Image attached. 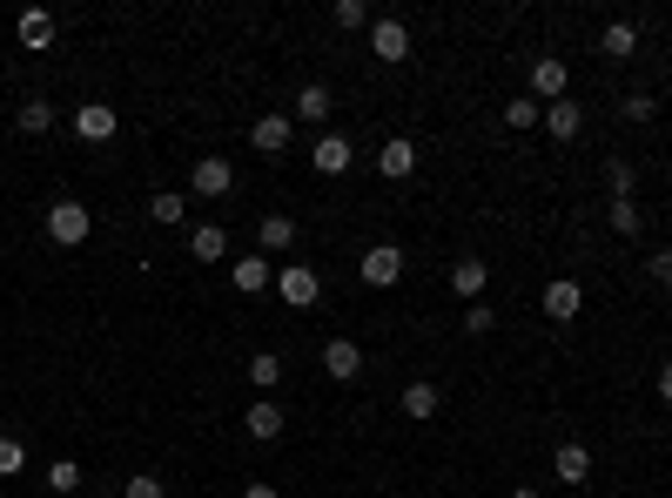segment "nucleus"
I'll list each match as a JSON object with an SVG mask.
<instances>
[{
    "instance_id": "nucleus-1",
    "label": "nucleus",
    "mask_w": 672,
    "mask_h": 498,
    "mask_svg": "<svg viewBox=\"0 0 672 498\" xmlns=\"http://www.w3.org/2000/svg\"><path fill=\"white\" fill-rule=\"evenodd\" d=\"M88 229H95L88 203H74V196L48 203V243H61V250H82V243H88Z\"/></svg>"
},
{
    "instance_id": "nucleus-2",
    "label": "nucleus",
    "mask_w": 672,
    "mask_h": 498,
    "mask_svg": "<svg viewBox=\"0 0 672 498\" xmlns=\"http://www.w3.org/2000/svg\"><path fill=\"white\" fill-rule=\"evenodd\" d=\"M276 296H283L290 311H316V296H323V277H316L309 263H283V270H276Z\"/></svg>"
},
{
    "instance_id": "nucleus-3",
    "label": "nucleus",
    "mask_w": 672,
    "mask_h": 498,
    "mask_svg": "<svg viewBox=\"0 0 672 498\" xmlns=\"http://www.w3.org/2000/svg\"><path fill=\"white\" fill-rule=\"evenodd\" d=\"M357 277H364L370 290H398V283H404V250H398V243H370L364 263H357Z\"/></svg>"
},
{
    "instance_id": "nucleus-4",
    "label": "nucleus",
    "mask_w": 672,
    "mask_h": 498,
    "mask_svg": "<svg viewBox=\"0 0 672 498\" xmlns=\"http://www.w3.org/2000/svg\"><path fill=\"white\" fill-rule=\"evenodd\" d=\"M68 122H74V135H82V142H114V135H122V108H108V101H82V108L68 114Z\"/></svg>"
},
{
    "instance_id": "nucleus-5",
    "label": "nucleus",
    "mask_w": 672,
    "mask_h": 498,
    "mask_svg": "<svg viewBox=\"0 0 672 498\" xmlns=\"http://www.w3.org/2000/svg\"><path fill=\"white\" fill-rule=\"evenodd\" d=\"M565 88H572V68H565L559 54H538V61H532V101L551 108V101H565Z\"/></svg>"
},
{
    "instance_id": "nucleus-6",
    "label": "nucleus",
    "mask_w": 672,
    "mask_h": 498,
    "mask_svg": "<svg viewBox=\"0 0 672 498\" xmlns=\"http://www.w3.org/2000/svg\"><path fill=\"white\" fill-rule=\"evenodd\" d=\"M290 142H296V122H290L283 108H269V114H256V129H249V148H256V156H283Z\"/></svg>"
},
{
    "instance_id": "nucleus-7",
    "label": "nucleus",
    "mask_w": 672,
    "mask_h": 498,
    "mask_svg": "<svg viewBox=\"0 0 672 498\" xmlns=\"http://www.w3.org/2000/svg\"><path fill=\"white\" fill-rule=\"evenodd\" d=\"M309 169L316 175H350V169H357V148H350V135H316V148H309Z\"/></svg>"
},
{
    "instance_id": "nucleus-8",
    "label": "nucleus",
    "mask_w": 672,
    "mask_h": 498,
    "mask_svg": "<svg viewBox=\"0 0 672 498\" xmlns=\"http://www.w3.org/2000/svg\"><path fill=\"white\" fill-rule=\"evenodd\" d=\"M188 189H195L203 203H222L229 189H235V169H229V156H203V162L188 169Z\"/></svg>"
},
{
    "instance_id": "nucleus-9",
    "label": "nucleus",
    "mask_w": 672,
    "mask_h": 498,
    "mask_svg": "<svg viewBox=\"0 0 672 498\" xmlns=\"http://www.w3.org/2000/svg\"><path fill=\"white\" fill-rule=\"evenodd\" d=\"M229 283L243 290V296H262V290H276V263H269L262 250H249V256L229 263Z\"/></svg>"
},
{
    "instance_id": "nucleus-10",
    "label": "nucleus",
    "mask_w": 672,
    "mask_h": 498,
    "mask_svg": "<svg viewBox=\"0 0 672 498\" xmlns=\"http://www.w3.org/2000/svg\"><path fill=\"white\" fill-rule=\"evenodd\" d=\"M323 371L337 377V385H357V377H364V343L357 337H330L323 343Z\"/></svg>"
},
{
    "instance_id": "nucleus-11",
    "label": "nucleus",
    "mask_w": 672,
    "mask_h": 498,
    "mask_svg": "<svg viewBox=\"0 0 672 498\" xmlns=\"http://www.w3.org/2000/svg\"><path fill=\"white\" fill-rule=\"evenodd\" d=\"M370 54H377V61H390V68L411 61V27H404V21H390V14H383V21H370Z\"/></svg>"
},
{
    "instance_id": "nucleus-12",
    "label": "nucleus",
    "mask_w": 672,
    "mask_h": 498,
    "mask_svg": "<svg viewBox=\"0 0 672 498\" xmlns=\"http://www.w3.org/2000/svg\"><path fill=\"white\" fill-rule=\"evenodd\" d=\"M330 114H337V95L323 82H303L296 88V108H290V122H309V129H330Z\"/></svg>"
},
{
    "instance_id": "nucleus-13",
    "label": "nucleus",
    "mask_w": 672,
    "mask_h": 498,
    "mask_svg": "<svg viewBox=\"0 0 672 498\" xmlns=\"http://www.w3.org/2000/svg\"><path fill=\"white\" fill-rule=\"evenodd\" d=\"M377 175H383V182H411V175H417V142H411V135H390V142L377 148Z\"/></svg>"
},
{
    "instance_id": "nucleus-14",
    "label": "nucleus",
    "mask_w": 672,
    "mask_h": 498,
    "mask_svg": "<svg viewBox=\"0 0 672 498\" xmlns=\"http://www.w3.org/2000/svg\"><path fill=\"white\" fill-rule=\"evenodd\" d=\"M538 303H545V317H551V324H578V311H585V290H578L572 277H551Z\"/></svg>"
},
{
    "instance_id": "nucleus-15",
    "label": "nucleus",
    "mask_w": 672,
    "mask_h": 498,
    "mask_svg": "<svg viewBox=\"0 0 672 498\" xmlns=\"http://www.w3.org/2000/svg\"><path fill=\"white\" fill-rule=\"evenodd\" d=\"M485 283H491V263H485V256H457V263H451V290H457L464 303H485Z\"/></svg>"
},
{
    "instance_id": "nucleus-16",
    "label": "nucleus",
    "mask_w": 672,
    "mask_h": 498,
    "mask_svg": "<svg viewBox=\"0 0 672 498\" xmlns=\"http://www.w3.org/2000/svg\"><path fill=\"white\" fill-rule=\"evenodd\" d=\"M243 432H249L256 445H276V438H283V404H276V398H256V404L243 411Z\"/></svg>"
},
{
    "instance_id": "nucleus-17",
    "label": "nucleus",
    "mask_w": 672,
    "mask_h": 498,
    "mask_svg": "<svg viewBox=\"0 0 672 498\" xmlns=\"http://www.w3.org/2000/svg\"><path fill=\"white\" fill-rule=\"evenodd\" d=\"M551 478H559V485H585L591 478V451L578 438H565L559 451H551Z\"/></svg>"
},
{
    "instance_id": "nucleus-18",
    "label": "nucleus",
    "mask_w": 672,
    "mask_h": 498,
    "mask_svg": "<svg viewBox=\"0 0 672 498\" xmlns=\"http://www.w3.org/2000/svg\"><path fill=\"white\" fill-rule=\"evenodd\" d=\"M438 411H444V385H430V377H411V385H404V417L430 425Z\"/></svg>"
},
{
    "instance_id": "nucleus-19",
    "label": "nucleus",
    "mask_w": 672,
    "mask_h": 498,
    "mask_svg": "<svg viewBox=\"0 0 672 498\" xmlns=\"http://www.w3.org/2000/svg\"><path fill=\"white\" fill-rule=\"evenodd\" d=\"M538 129H551V142H578V135H585V108L565 95V101H551V108H545V122H538Z\"/></svg>"
},
{
    "instance_id": "nucleus-20",
    "label": "nucleus",
    "mask_w": 672,
    "mask_h": 498,
    "mask_svg": "<svg viewBox=\"0 0 672 498\" xmlns=\"http://www.w3.org/2000/svg\"><path fill=\"white\" fill-rule=\"evenodd\" d=\"M14 41H21L27 54H41V48L54 41V14H48V8H27V14L14 21Z\"/></svg>"
},
{
    "instance_id": "nucleus-21",
    "label": "nucleus",
    "mask_w": 672,
    "mask_h": 498,
    "mask_svg": "<svg viewBox=\"0 0 672 498\" xmlns=\"http://www.w3.org/2000/svg\"><path fill=\"white\" fill-rule=\"evenodd\" d=\"M188 256H195V263H222V256H229V229H222V222H195V229H188Z\"/></svg>"
},
{
    "instance_id": "nucleus-22",
    "label": "nucleus",
    "mask_w": 672,
    "mask_h": 498,
    "mask_svg": "<svg viewBox=\"0 0 672 498\" xmlns=\"http://www.w3.org/2000/svg\"><path fill=\"white\" fill-rule=\"evenodd\" d=\"M14 129H21L27 142H34V135H48V129H54V101H48V95H27V101L14 108Z\"/></svg>"
},
{
    "instance_id": "nucleus-23",
    "label": "nucleus",
    "mask_w": 672,
    "mask_h": 498,
    "mask_svg": "<svg viewBox=\"0 0 672 498\" xmlns=\"http://www.w3.org/2000/svg\"><path fill=\"white\" fill-rule=\"evenodd\" d=\"M290 243H296V216H262L256 222V250L262 256H283Z\"/></svg>"
},
{
    "instance_id": "nucleus-24",
    "label": "nucleus",
    "mask_w": 672,
    "mask_h": 498,
    "mask_svg": "<svg viewBox=\"0 0 672 498\" xmlns=\"http://www.w3.org/2000/svg\"><path fill=\"white\" fill-rule=\"evenodd\" d=\"M632 48H639V27H632V21H606L599 54H606V61H632Z\"/></svg>"
},
{
    "instance_id": "nucleus-25",
    "label": "nucleus",
    "mask_w": 672,
    "mask_h": 498,
    "mask_svg": "<svg viewBox=\"0 0 672 498\" xmlns=\"http://www.w3.org/2000/svg\"><path fill=\"white\" fill-rule=\"evenodd\" d=\"M148 222L182 229V222H188V196H182V189H162V196H148Z\"/></svg>"
},
{
    "instance_id": "nucleus-26",
    "label": "nucleus",
    "mask_w": 672,
    "mask_h": 498,
    "mask_svg": "<svg viewBox=\"0 0 672 498\" xmlns=\"http://www.w3.org/2000/svg\"><path fill=\"white\" fill-rule=\"evenodd\" d=\"M243 377H249V385H256V391H262V398H269V391H276V385H283V357H276V351H256V357H249V371H243Z\"/></svg>"
},
{
    "instance_id": "nucleus-27",
    "label": "nucleus",
    "mask_w": 672,
    "mask_h": 498,
    "mask_svg": "<svg viewBox=\"0 0 672 498\" xmlns=\"http://www.w3.org/2000/svg\"><path fill=\"white\" fill-rule=\"evenodd\" d=\"M21 472H27V438L0 432V478H21Z\"/></svg>"
},
{
    "instance_id": "nucleus-28",
    "label": "nucleus",
    "mask_w": 672,
    "mask_h": 498,
    "mask_svg": "<svg viewBox=\"0 0 672 498\" xmlns=\"http://www.w3.org/2000/svg\"><path fill=\"white\" fill-rule=\"evenodd\" d=\"M48 491L74 498V491H82V465H74V458H54V465H48Z\"/></svg>"
},
{
    "instance_id": "nucleus-29",
    "label": "nucleus",
    "mask_w": 672,
    "mask_h": 498,
    "mask_svg": "<svg viewBox=\"0 0 672 498\" xmlns=\"http://www.w3.org/2000/svg\"><path fill=\"white\" fill-rule=\"evenodd\" d=\"M538 122H545V108H538L532 95H511V101H504V129H538Z\"/></svg>"
},
{
    "instance_id": "nucleus-30",
    "label": "nucleus",
    "mask_w": 672,
    "mask_h": 498,
    "mask_svg": "<svg viewBox=\"0 0 672 498\" xmlns=\"http://www.w3.org/2000/svg\"><path fill=\"white\" fill-rule=\"evenodd\" d=\"M606 189H612V203H632V189H639L632 162H606Z\"/></svg>"
},
{
    "instance_id": "nucleus-31",
    "label": "nucleus",
    "mask_w": 672,
    "mask_h": 498,
    "mask_svg": "<svg viewBox=\"0 0 672 498\" xmlns=\"http://www.w3.org/2000/svg\"><path fill=\"white\" fill-rule=\"evenodd\" d=\"M370 21H377V14L364 8V0H337V27H343V34H357V27L370 34Z\"/></svg>"
},
{
    "instance_id": "nucleus-32",
    "label": "nucleus",
    "mask_w": 672,
    "mask_h": 498,
    "mask_svg": "<svg viewBox=\"0 0 672 498\" xmlns=\"http://www.w3.org/2000/svg\"><path fill=\"white\" fill-rule=\"evenodd\" d=\"M606 222L619 229V236H639V222H646V216H639V196H632V203H612V209H606Z\"/></svg>"
},
{
    "instance_id": "nucleus-33",
    "label": "nucleus",
    "mask_w": 672,
    "mask_h": 498,
    "mask_svg": "<svg viewBox=\"0 0 672 498\" xmlns=\"http://www.w3.org/2000/svg\"><path fill=\"white\" fill-rule=\"evenodd\" d=\"M619 114H625V122H652V114H659V101H652L646 88H632V95L619 101Z\"/></svg>"
},
{
    "instance_id": "nucleus-34",
    "label": "nucleus",
    "mask_w": 672,
    "mask_h": 498,
    "mask_svg": "<svg viewBox=\"0 0 672 498\" xmlns=\"http://www.w3.org/2000/svg\"><path fill=\"white\" fill-rule=\"evenodd\" d=\"M464 330H471V337H491V330H498V311H491V303H464Z\"/></svg>"
},
{
    "instance_id": "nucleus-35",
    "label": "nucleus",
    "mask_w": 672,
    "mask_h": 498,
    "mask_svg": "<svg viewBox=\"0 0 672 498\" xmlns=\"http://www.w3.org/2000/svg\"><path fill=\"white\" fill-rule=\"evenodd\" d=\"M122 498H169V485L155 478V472H135V478L122 485Z\"/></svg>"
},
{
    "instance_id": "nucleus-36",
    "label": "nucleus",
    "mask_w": 672,
    "mask_h": 498,
    "mask_svg": "<svg viewBox=\"0 0 672 498\" xmlns=\"http://www.w3.org/2000/svg\"><path fill=\"white\" fill-rule=\"evenodd\" d=\"M646 277H652L659 290H672V250H652V256H646Z\"/></svg>"
},
{
    "instance_id": "nucleus-37",
    "label": "nucleus",
    "mask_w": 672,
    "mask_h": 498,
    "mask_svg": "<svg viewBox=\"0 0 672 498\" xmlns=\"http://www.w3.org/2000/svg\"><path fill=\"white\" fill-rule=\"evenodd\" d=\"M659 404H672V357L659 364Z\"/></svg>"
},
{
    "instance_id": "nucleus-38",
    "label": "nucleus",
    "mask_w": 672,
    "mask_h": 498,
    "mask_svg": "<svg viewBox=\"0 0 672 498\" xmlns=\"http://www.w3.org/2000/svg\"><path fill=\"white\" fill-rule=\"evenodd\" d=\"M243 498H283V485H243Z\"/></svg>"
},
{
    "instance_id": "nucleus-39",
    "label": "nucleus",
    "mask_w": 672,
    "mask_h": 498,
    "mask_svg": "<svg viewBox=\"0 0 672 498\" xmlns=\"http://www.w3.org/2000/svg\"><path fill=\"white\" fill-rule=\"evenodd\" d=\"M511 498H545V491L538 485H511Z\"/></svg>"
}]
</instances>
